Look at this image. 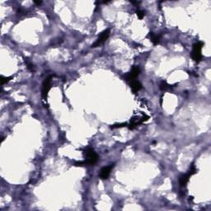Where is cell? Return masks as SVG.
Instances as JSON below:
<instances>
[{"label": "cell", "mask_w": 211, "mask_h": 211, "mask_svg": "<svg viewBox=\"0 0 211 211\" xmlns=\"http://www.w3.org/2000/svg\"><path fill=\"white\" fill-rule=\"evenodd\" d=\"M139 74H140V69L138 66H133L130 72H129L128 74L124 75V79L129 83L133 80H135Z\"/></svg>", "instance_id": "obj_4"}, {"label": "cell", "mask_w": 211, "mask_h": 211, "mask_svg": "<svg viewBox=\"0 0 211 211\" xmlns=\"http://www.w3.org/2000/svg\"><path fill=\"white\" fill-rule=\"evenodd\" d=\"M109 35H110V30L109 29H106L105 31H103L99 35V37L96 39V41L92 45V48H96V47H98V46L102 45L107 40V38L109 37Z\"/></svg>", "instance_id": "obj_3"}, {"label": "cell", "mask_w": 211, "mask_h": 211, "mask_svg": "<svg viewBox=\"0 0 211 211\" xmlns=\"http://www.w3.org/2000/svg\"><path fill=\"white\" fill-rule=\"evenodd\" d=\"M34 3H35V4L37 5H41L42 4L41 1H34Z\"/></svg>", "instance_id": "obj_16"}, {"label": "cell", "mask_w": 211, "mask_h": 211, "mask_svg": "<svg viewBox=\"0 0 211 211\" xmlns=\"http://www.w3.org/2000/svg\"><path fill=\"white\" fill-rule=\"evenodd\" d=\"M196 172H197L196 167V166L193 165V164H192V165L191 166V168H190V170H189L188 175L190 176V177H191V176H193V175L196 174Z\"/></svg>", "instance_id": "obj_11"}, {"label": "cell", "mask_w": 211, "mask_h": 211, "mask_svg": "<svg viewBox=\"0 0 211 211\" xmlns=\"http://www.w3.org/2000/svg\"><path fill=\"white\" fill-rule=\"evenodd\" d=\"M124 126H127V124L126 123H122V124H113L110 126V129H117V128H121V127H124Z\"/></svg>", "instance_id": "obj_14"}, {"label": "cell", "mask_w": 211, "mask_h": 211, "mask_svg": "<svg viewBox=\"0 0 211 211\" xmlns=\"http://www.w3.org/2000/svg\"><path fill=\"white\" fill-rule=\"evenodd\" d=\"M136 14H137V16H138V18H139V19H143V17H144V15H145V13H144V12L143 11H142V10H136Z\"/></svg>", "instance_id": "obj_13"}, {"label": "cell", "mask_w": 211, "mask_h": 211, "mask_svg": "<svg viewBox=\"0 0 211 211\" xmlns=\"http://www.w3.org/2000/svg\"><path fill=\"white\" fill-rule=\"evenodd\" d=\"M148 37H149L150 41H151V42L153 45L156 46L158 44H159V42H160V36H158L156 34H154L153 32H149Z\"/></svg>", "instance_id": "obj_9"}, {"label": "cell", "mask_w": 211, "mask_h": 211, "mask_svg": "<svg viewBox=\"0 0 211 211\" xmlns=\"http://www.w3.org/2000/svg\"><path fill=\"white\" fill-rule=\"evenodd\" d=\"M113 168V165L111 164L110 166H107V167H102L100 171V177H101V179L105 180V179H107L108 177H109V176L110 174V171L111 169Z\"/></svg>", "instance_id": "obj_6"}, {"label": "cell", "mask_w": 211, "mask_h": 211, "mask_svg": "<svg viewBox=\"0 0 211 211\" xmlns=\"http://www.w3.org/2000/svg\"><path fill=\"white\" fill-rule=\"evenodd\" d=\"M172 86L170 85V84H168L167 82H162L160 84V86H159V88H160L161 90H162V91H164V92L168 91L170 89H172Z\"/></svg>", "instance_id": "obj_10"}, {"label": "cell", "mask_w": 211, "mask_h": 211, "mask_svg": "<svg viewBox=\"0 0 211 211\" xmlns=\"http://www.w3.org/2000/svg\"><path fill=\"white\" fill-rule=\"evenodd\" d=\"M203 46H204V43L202 41H198L193 45L192 52L191 54V56L193 60L197 62V63L200 62L202 60L201 50Z\"/></svg>", "instance_id": "obj_1"}, {"label": "cell", "mask_w": 211, "mask_h": 211, "mask_svg": "<svg viewBox=\"0 0 211 211\" xmlns=\"http://www.w3.org/2000/svg\"><path fill=\"white\" fill-rule=\"evenodd\" d=\"M51 79H52V76L50 75L49 77L44 80L43 84H42V96L44 99H46L47 96H48V92H50L51 88Z\"/></svg>", "instance_id": "obj_5"}, {"label": "cell", "mask_w": 211, "mask_h": 211, "mask_svg": "<svg viewBox=\"0 0 211 211\" xmlns=\"http://www.w3.org/2000/svg\"><path fill=\"white\" fill-rule=\"evenodd\" d=\"M190 177H191L189 176L188 173L181 175L179 178L180 186H181V187H185V186H186V185H187V183H188L189 180H190Z\"/></svg>", "instance_id": "obj_8"}, {"label": "cell", "mask_w": 211, "mask_h": 211, "mask_svg": "<svg viewBox=\"0 0 211 211\" xmlns=\"http://www.w3.org/2000/svg\"><path fill=\"white\" fill-rule=\"evenodd\" d=\"M13 78V77H4V76H1V85H4L5 83H8L10 80H11V78Z\"/></svg>", "instance_id": "obj_12"}, {"label": "cell", "mask_w": 211, "mask_h": 211, "mask_svg": "<svg viewBox=\"0 0 211 211\" xmlns=\"http://www.w3.org/2000/svg\"><path fill=\"white\" fill-rule=\"evenodd\" d=\"M26 64H27V69H29V70H31V71H34L35 69H34V65L32 64V63H30V62H28V60H27V59H26Z\"/></svg>", "instance_id": "obj_15"}, {"label": "cell", "mask_w": 211, "mask_h": 211, "mask_svg": "<svg viewBox=\"0 0 211 211\" xmlns=\"http://www.w3.org/2000/svg\"><path fill=\"white\" fill-rule=\"evenodd\" d=\"M129 85H130V87H131V90L134 93H136L139 91H140L142 89V83H140L139 81L138 80H133L131 82H129Z\"/></svg>", "instance_id": "obj_7"}, {"label": "cell", "mask_w": 211, "mask_h": 211, "mask_svg": "<svg viewBox=\"0 0 211 211\" xmlns=\"http://www.w3.org/2000/svg\"><path fill=\"white\" fill-rule=\"evenodd\" d=\"M84 156L86 157V160H84L86 166L87 165H94L96 164V162L98 161V156L92 148H87L84 151Z\"/></svg>", "instance_id": "obj_2"}]
</instances>
